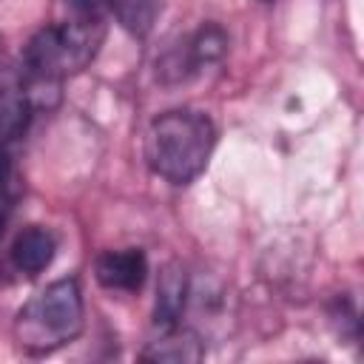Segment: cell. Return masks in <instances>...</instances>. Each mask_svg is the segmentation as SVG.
I'll use <instances>...</instances> for the list:
<instances>
[{"mask_svg": "<svg viewBox=\"0 0 364 364\" xmlns=\"http://www.w3.org/2000/svg\"><path fill=\"white\" fill-rule=\"evenodd\" d=\"M330 316H333V324L338 327V336H341V330H344V324H347V327H350V336L358 338V313H355V304H353L350 296H338Z\"/></svg>", "mask_w": 364, "mask_h": 364, "instance_id": "10", "label": "cell"}, {"mask_svg": "<svg viewBox=\"0 0 364 364\" xmlns=\"http://www.w3.org/2000/svg\"><path fill=\"white\" fill-rule=\"evenodd\" d=\"M68 17L80 20H108V0H63Z\"/></svg>", "mask_w": 364, "mask_h": 364, "instance_id": "11", "label": "cell"}, {"mask_svg": "<svg viewBox=\"0 0 364 364\" xmlns=\"http://www.w3.org/2000/svg\"><path fill=\"white\" fill-rule=\"evenodd\" d=\"M94 279L111 293H139L148 279V256L142 247L102 250L94 262Z\"/></svg>", "mask_w": 364, "mask_h": 364, "instance_id": "5", "label": "cell"}, {"mask_svg": "<svg viewBox=\"0 0 364 364\" xmlns=\"http://www.w3.org/2000/svg\"><path fill=\"white\" fill-rule=\"evenodd\" d=\"M213 148L216 125L205 111L196 108L165 111L145 131V162L171 185H191L196 176H202Z\"/></svg>", "mask_w": 364, "mask_h": 364, "instance_id": "2", "label": "cell"}, {"mask_svg": "<svg viewBox=\"0 0 364 364\" xmlns=\"http://www.w3.org/2000/svg\"><path fill=\"white\" fill-rule=\"evenodd\" d=\"M82 321L85 304L80 282L74 276L57 279L46 284L37 296H31L17 313V344L31 355H48L71 344L82 333Z\"/></svg>", "mask_w": 364, "mask_h": 364, "instance_id": "3", "label": "cell"}, {"mask_svg": "<svg viewBox=\"0 0 364 364\" xmlns=\"http://www.w3.org/2000/svg\"><path fill=\"white\" fill-rule=\"evenodd\" d=\"M191 301V279L179 262H168L156 282V304H154V330L182 324V316Z\"/></svg>", "mask_w": 364, "mask_h": 364, "instance_id": "8", "label": "cell"}, {"mask_svg": "<svg viewBox=\"0 0 364 364\" xmlns=\"http://www.w3.org/2000/svg\"><path fill=\"white\" fill-rule=\"evenodd\" d=\"M159 11H162V0H108V14L131 37H148Z\"/></svg>", "mask_w": 364, "mask_h": 364, "instance_id": "9", "label": "cell"}, {"mask_svg": "<svg viewBox=\"0 0 364 364\" xmlns=\"http://www.w3.org/2000/svg\"><path fill=\"white\" fill-rule=\"evenodd\" d=\"M105 40V20L68 17L31 34L20 54V74L34 111L51 108L68 77L85 71Z\"/></svg>", "mask_w": 364, "mask_h": 364, "instance_id": "1", "label": "cell"}, {"mask_svg": "<svg viewBox=\"0 0 364 364\" xmlns=\"http://www.w3.org/2000/svg\"><path fill=\"white\" fill-rule=\"evenodd\" d=\"M54 256H57V236H54L48 228H43V225H28V228H23V230L14 236L11 247H9L11 267H14L17 273L28 276V279H34V276H40L43 270H48L51 262H54Z\"/></svg>", "mask_w": 364, "mask_h": 364, "instance_id": "7", "label": "cell"}, {"mask_svg": "<svg viewBox=\"0 0 364 364\" xmlns=\"http://www.w3.org/2000/svg\"><path fill=\"white\" fill-rule=\"evenodd\" d=\"M205 355V344L193 327L173 324V327H156L151 341L142 347V361H171V364H193Z\"/></svg>", "mask_w": 364, "mask_h": 364, "instance_id": "6", "label": "cell"}, {"mask_svg": "<svg viewBox=\"0 0 364 364\" xmlns=\"http://www.w3.org/2000/svg\"><path fill=\"white\" fill-rule=\"evenodd\" d=\"M225 51H228V31L219 23L208 20L191 34H185L176 46H171L156 60V71L165 82H182V80L196 77L208 65L219 63Z\"/></svg>", "mask_w": 364, "mask_h": 364, "instance_id": "4", "label": "cell"}]
</instances>
